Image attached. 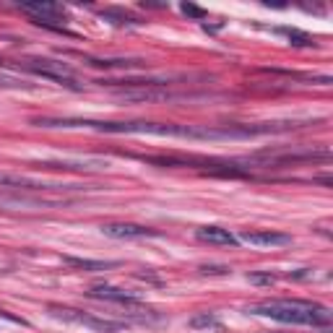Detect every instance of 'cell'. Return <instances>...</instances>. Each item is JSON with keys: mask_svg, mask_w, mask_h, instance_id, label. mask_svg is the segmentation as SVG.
<instances>
[{"mask_svg": "<svg viewBox=\"0 0 333 333\" xmlns=\"http://www.w3.org/2000/svg\"><path fill=\"white\" fill-rule=\"evenodd\" d=\"M0 89H32V83L18 78V75H11V73L0 71Z\"/></svg>", "mask_w": 333, "mask_h": 333, "instance_id": "obj_16", "label": "cell"}, {"mask_svg": "<svg viewBox=\"0 0 333 333\" xmlns=\"http://www.w3.org/2000/svg\"><path fill=\"white\" fill-rule=\"evenodd\" d=\"M24 68H26V71H32L34 75H42V78H47V81L60 83V86L73 89V92H78V89H81V83L75 81V73L65 63H57V60H26Z\"/></svg>", "mask_w": 333, "mask_h": 333, "instance_id": "obj_3", "label": "cell"}, {"mask_svg": "<svg viewBox=\"0 0 333 333\" xmlns=\"http://www.w3.org/2000/svg\"><path fill=\"white\" fill-rule=\"evenodd\" d=\"M89 297L94 299H104V302H117V305H135V297L128 294L117 286H107V284H96L89 289Z\"/></svg>", "mask_w": 333, "mask_h": 333, "instance_id": "obj_9", "label": "cell"}, {"mask_svg": "<svg viewBox=\"0 0 333 333\" xmlns=\"http://www.w3.org/2000/svg\"><path fill=\"white\" fill-rule=\"evenodd\" d=\"M117 99L123 102H175V99H193L190 94H175L169 89H133V92H115Z\"/></svg>", "mask_w": 333, "mask_h": 333, "instance_id": "obj_5", "label": "cell"}, {"mask_svg": "<svg viewBox=\"0 0 333 333\" xmlns=\"http://www.w3.org/2000/svg\"><path fill=\"white\" fill-rule=\"evenodd\" d=\"M247 313L266 315L278 323H294V325H315V328L331 325L328 307L315 305V302H302V299H268V302H260V305H253Z\"/></svg>", "mask_w": 333, "mask_h": 333, "instance_id": "obj_1", "label": "cell"}, {"mask_svg": "<svg viewBox=\"0 0 333 333\" xmlns=\"http://www.w3.org/2000/svg\"><path fill=\"white\" fill-rule=\"evenodd\" d=\"M195 237H198L201 242H208V245H229V247H234L237 245V237L229 232V229H222V226H201L198 232H195Z\"/></svg>", "mask_w": 333, "mask_h": 333, "instance_id": "obj_10", "label": "cell"}, {"mask_svg": "<svg viewBox=\"0 0 333 333\" xmlns=\"http://www.w3.org/2000/svg\"><path fill=\"white\" fill-rule=\"evenodd\" d=\"M281 32L289 37V42L294 44V47H313V37L305 34V32H297V29H281Z\"/></svg>", "mask_w": 333, "mask_h": 333, "instance_id": "obj_15", "label": "cell"}, {"mask_svg": "<svg viewBox=\"0 0 333 333\" xmlns=\"http://www.w3.org/2000/svg\"><path fill=\"white\" fill-rule=\"evenodd\" d=\"M89 65H94V68H138V65H143L141 60H89Z\"/></svg>", "mask_w": 333, "mask_h": 333, "instance_id": "obj_14", "label": "cell"}, {"mask_svg": "<svg viewBox=\"0 0 333 333\" xmlns=\"http://www.w3.org/2000/svg\"><path fill=\"white\" fill-rule=\"evenodd\" d=\"M63 260L78 271H107L117 266V260H89V258H73V255H65Z\"/></svg>", "mask_w": 333, "mask_h": 333, "instance_id": "obj_12", "label": "cell"}, {"mask_svg": "<svg viewBox=\"0 0 333 333\" xmlns=\"http://www.w3.org/2000/svg\"><path fill=\"white\" fill-rule=\"evenodd\" d=\"M21 11L29 13L37 24L42 26H52V29H60L55 26V21H63L65 18V8L57 3H50V0H34V3H21Z\"/></svg>", "mask_w": 333, "mask_h": 333, "instance_id": "obj_4", "label": "cell"}, {"mask_svg": "<svg viewBox=\"0 0 333 333\" xmlns=\"http://www.w3.org/2000/svg\"><path fill=\"white\" fill-rule=\"evenodd\" d=\"M102 234H107L112 240H141V237H159L156 229L130 222H115V224H102Z\"/></svg>", "mask_w": 333, "mask_h": 333, "instance_id": "obj_6", "label": "cell"}, {"mask_svg": "<svg viewBox=\"0 0 333 333\" xmlns=\"http://www.w3.org/2000/svg\"><path fill=\"white\" fill-rule=\"evenodd\" d=\"M240 240L253 245V247H286V245H292V234H284V232H242Z\"/></svg>", "mask_w": 333, "mask_h": 333, "instance_id": "obj_8", "label": "cell"}, {"mask_svg": "<svg viewBox=\"0 0 333 333\" xmlns=\"http://www.w3.org/2000/svg\"><path fill=\"white\" fill-rule=\"evenodd\" d=\"M190 328H222V323L214 313H198L190 317Z\"/></svg>", "mask_w": 333, "mask_h": 333, "instance_id": "obj_13", "label": "cell"}, {"mask_svg": "<svg viewBox=\"0 0 333 333\" xmlns=\"http://www.w3.org/2000/svg\"><path fill=\"white\" fill-rule=\"evenodd\" d=\"M47 169H73V172H104L110 169L107 159H57V162H39Z\"/></svg>", "mask_w": 333, "mask_h": 333, "instance_id": "obj_7", "label": "cell"}, {"mask_svg": "<svg viewBox=\"0 0 333 333\" xmlns=\"http://www.w3.org/2000/svg\"><path fill=\"white\" fill-rule=\"evenodd\" d=\"M52 315L60 317V320H71V323H83V325H92V328H115L117 323H107V320H96V317L81 315L78 310H68V307H50Z\"/></svg>", "mask_w": 333, "mask_h": 333, "instance_id": "obj_11", "label": "cell"}, {"mask_svg": "<svg viewBox=\"0 0 333 333\" xmlns=\"http://www.w3.org/2000/svg\"><path fill=\"white\" fill-rule=\"evenodd\" d=\"M201 274L203 276H224V274H229V266H201Z\"/></svg>", "mask_w": 333, "mask_h": 333, "instance_id": "obj_19", "label": "cell"}, {"mask_svg": "<svg viewBox=\"0 0 333 333\" xmlns=\"http://www.w3.org/2000/svg\"><path fill=\"white\" fill-rule=\"evenodd\" d=\"M68 203H71L68 198H44V195L0 187V208H57V206H68Z\"/></svg>", "mask_w": 333, "mask_h": 333, "instance_id": "obj_2", "label": "cell"}, {"mask_svg": "<svg viewBox=\"0 0 333 333\" xmlns=\"http://www.w3.org/2000/svg\"><path fill=\"white\" fill-rule=\"evenodd\" d=\"M247 281L255 284V286H274V284H276V276L260 274V271H253V274H247Z\"/></svg>", "mask_w": 333, "mask_h": 333, "instance_id": "obj_17", "label": "cell"}, {"mask_svg": "<svg viewBox=\"0 0 333 333\" xmlns=\"http://www.w3.org/2000/svg\"><path fill=\"white\" fill-rule=\"evenodd\" d=\"M180 11H183L187 18H203V16H206V11L198 8L195 3H183V5H180Z\"/></svg>", "mask_w": 333, "mask_h": 333, "instance_id": "obj_18", "label": "cell"}]
</instances>
